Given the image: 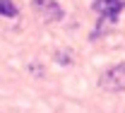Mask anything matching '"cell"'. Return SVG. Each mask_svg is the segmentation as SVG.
Here are the masks:
<instances>
[{"label":"cell","mask_w":125,"mask_h":113,"mask_svg":"<svg viewBox=\"0 0 125 113\" xmlns=\"http://www.w3.org/2000/svg\"><path fill=\"white\" fill-rule=\"evenodd\" d=\"M94 12L99 17H106V19H118L120 10L125 7V0H94Z\"/></svg>","instance_id":"cell-3"},{"label":"cell","mask_w":125,"mask_h":113,"mask_svg":"<svg viewBox=\"0 0 125 113\" xmlns=\"http://www.w3.org/2000/svg\"><path fill=\"white\" fill-rule=\"evenodd\" d=\"M0 17H17V5L12 0H0Z\"/></svg>","instance_id":"cell-4"},{"label":"cell","mask_w":125,"mask_h":113,"mask_svg":"<svg viewBox=\"0 0 125 113\" xmlns=\"http://www.w3.org/2000/svg\"><path fill=\"white\" fill-rule=\"evenodd\" d=\"M31 10L36 12V17L41 22H60L62 19V7L55 0H34L31 2Z\"/></svg>","instance_id":"cell-2"},{"label":"cell","mask_w":125,"mask_h":113,"mask_svg":"<svg viewBox=\"0 0 125 113\" xmlns=\"http://www.w3.org/2000/svg\"><path fill=\"white\" fill-rule=\"evenodd\" d=\"M99 87L106 92H125V63L108 67L99 77Z\"/></svg>","instance_id":"cell-1"}]
</instances>
